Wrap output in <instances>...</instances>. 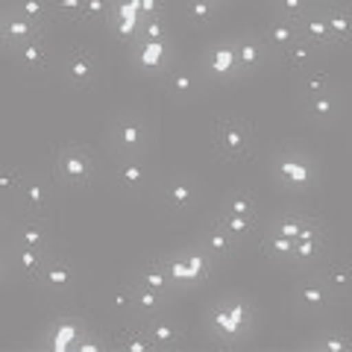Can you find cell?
I'll return each instance as SVG.
<instances>
[{
  "instance_id": "6da1fadb",
  "label": "cell",
  "mask_w": 352,
  "mask_h": 352,
  "mask_svg": "<svg viewBox=\"0 0 352 352\" xmlns=\"http://www.w3.org/2000/svg\"><path fill=\"white\" fill-rule=\"evenodd\" d=\"M150 144V126L141 112H120L109 126V147L118 156H141Z\"/></svg>"
},
{
  "instance_id": "7a4b0ae2",
  "label": "cell",
  "mask_w": 352,
  "mask_h": 352,
  "mask_svg": "<svg viewBox=\"0 0 352 352\" xmlns=\"http://www.w3.org/2000/svg\"><path fill=\"white\" fill-rule=\"evenodd\" d=\"M208 326H212V332L223 340V344H235L241 340L250 326H252V305L247 300H223L212 308V317H208Z\"/></svg>"
},
{
  "instance_id": "3957f363",
  "label": "cell",
  "mask_w": 352,
  "mask_h": 352,
  "mask_svg": "<svg viewBox=\"0 0 352 352\" xmlns=\"http://www.w3.org/2000/svg\"><path fill=\"white\" fill-rule=\"evenodd\" d=\"M53 176H56L59 185H68V188H85L97 176V162L80 144L62 147L56 162H53Z\"/></svg>"
},
{
  "instance_id": "277c9868",
  "label": "cell",
  "mask_w": 352,
  "mask_h": 352,
  "mask_svg": "<svg viewBox=\"0 0 352 352\" xmlns=\"http://www.w3.org/2000/svg\"><path fill=\"white\" fill-rule=\"evenodd\" d=\"M273 179L288 191H308L317 182V164L300 150H282L273 159Z\"/></svg>"
},
{
  "instance_id": "5b68a950",
  "label": "cell",
  "mask_w": 352,
  "mask_h": 352,
  "mask_svg": "<svg viewBox=\"0 0 352 352\" xmlns=\"http://www.w3.org/2000/svg\"><path fill=\"white\" fill-rule=\"evenodd\" d=\"M200 71H203L206 80H212V82H229V80H235V76H241L235 38L232 41L223 38V41L208 44L203 59H200Z\"/></svg>"
},
{
  "instance_id": "8992f818",
  "label": "cell",
  "mask_w": 352,
  "mask_h": 352,
  "mask_svg": "<svg viewBox=\"0 0 352 352\" xmlns=\"http://www.w3.org/2000/svg\"><path fill=\"white\" fill-rule=\"evenodd\" d=\"M214 147L223 159H232V162H241L250 156L252 150V129L250 124L238 118H226L217 124V132H214Z\"/></svg>"
},
{
  "instance_id": "52a82bcc",
  "label": "cell",
  "mask_w": 352,
  "mask_h": 352,
  "mask_svg": "<svg viewBox=\"0 0 352 352\" xmlns=\"http://www.w3.org/2000/svg\"><path fill=\"white\" fill-rule=\"evenodd\" d=\"M294 300H296V305H300L302 311L317 314V311H326V308L332 305L335 291L323 282V276L320 279H302L300 285H296V291H294Z\"/></svg>"
},
{
  "instance_id": "ba28073f",
  "label": "cell",
  "mask_w": 352,
  "mask_h": 352,
  "mask_svg": "<svg viewBox=\"0 0 352 352\" xmlns=\"http://www.w3.org/2000/svg\"><path fill=\"white\" fill-rule=\"evenodd\" d=\"M235 50H238V68L241 74H258L264 65H267V56H270V47L264 44L261 36H241L235 38Z\"/></svg>"
},
{
  "instance_id": "9c48e42d",
  "label": "cell",
  "mask_w": 352,
  "mask_h": 352,
  "mask_svg": "<svg viewBox=\"0 0 352 352\" xmlns=\"http://www.w3.org/2000/svg\"><path fill=\"white\" fill-rule=\"evenodd\" d=\"M36 282L41 285V288H47L50 294H65V291L74 288V270L62 256H47V261H44V267H41Z\"/></svg>"
},
{
  "instance_id": "30bf717a",
  "label": "cell",
  "mask_w": 352,
  "mask_h": 352,
  "mask_svg": "<svg viewBox=\"0 0 352 352\" xmlns=\"http://www.w3.org/2000/svg\"><path fill=\"white\" fill-rule=\"evenodd\" d=\"M65 80L76 88H88L97 80V59L88 50L76 47L74 53H68V59H65Z\"/></svg>"
},
{
  "instance_id": "8fae6325",
  "label": "cell",
  "mask_w": 352,
  "mask_h": 352,
  "mask_svg": "<svg viewBox=\"0 0 352 352\" xmlns=\"http://www.w3.org/2000/svg\"><path fill=\"white\" fill-rule=\"evenodd\" d=\"M162 203L170 208L173 214H182L197 203V185L194 179H185V176H176V179L162 185Z\"/></svg>"
},
{
  "instance_id": "7c38bea8",
  "label": "cell",
  "mask_w": 352,
  "mask_h": 352,
  "mask_svg": "<svg viewBox=\"0 0 352 352\" xmlns=\"http://www.w3.org/2000/svg\"><path fill=\"white\" fill-rule=\"evenodd\" d=\"M164 88L173 100H191L200 91V80H197V71L185 68V65H170L164 71Z\"/></svg>"
},
{
  "instance_id": "4fadbf2b",
  "label": "cell",
  "mask_w": 352,
  "mask_h": 352,
  "mask_svg": "<svg viewBox=\"0 0 352 352\" xmlns=\"http://www.w3.org/2000/svg\"><path fill=\"white\" fill-rule=\"evenodd\" d=\"M15 197L30 217H44L50 206V185L44 179H24V185H21V191Z\"/></svg>"
},
{
  "instance_id": "5bb4252c",
  "label": "cell",
  "mask_w": 352,
  "mask_h": 352,
  "mask_svg": "<svg viewBox=\"0 0 352 352\" xmlns=\"http://www.w3.org/2000/svg\"><path fill=\"white\" fill-rule=\"evenodd\" d=\"M132 59H135L138 68H144V71H168L170 68L168 41H144V38H138V44L132 47Z\"/></svg>"
},
{
  "instance_id": "9a60e30c",
  "label": "cell",
  "mask_w": 352,
  "mask_h": 352,
  "mask_svg": "<svg viewBox=\"0 0 352 352\" xmlns=\"http://www.w3.org/2000/svg\"><path fill=\"white\" fill-rule=\"evenodd\" d=\"M197 244H200L208 256H212L214 261H223V258H229L232 256V250H235V238L226 232L223 226L217 223H208V226H203L200 229V241H197Z\"/></svg>"
},
{
  "instance_id": "2e32d148",
  "label": "cell",
  "mask_w": 352,
  "mask_h": 352,
  "mask_svg": "<svg viewBox=\"0 0 352 352\" xmlns=\"http://www.w3.org/2000/svg\"><path fill=\"white\" fill-rule=\"evenodd\" d=\"M12 56L18 59V65L24 68L27 74H41L44 68H47V41H44V36H36L30 38L27 44H18V47H12Z\"/></svg>"
},
{
  "instance_id": "e0dca14e",
  "label": "cell",
  "mask_w": 352,
  "mask_h": 352,
  "mask_svg": "<svg viewBox=\"0 0 352 352\" xmlns=\"http://www.w3.org/2000/svg\"><path fill=\"white\" fill-rule=\"evenodd\" d=\"M261 38H264V44H267L273 53H282V50H288L296 38H300V27H296V21L276 15L267 27H264Z\"/></svg>"
},
{
  "instance_id": "ac0fdd59",
  "label": "cell",
  "mask_w": 352,
  "mask_h": 352,
  "mask_svg": "<svg viewBox=\"0 0 352 352\" xmlns=\"http://www.w3.org/2000/svg\"><path fill=\"white\" fill-rule=\"evenodd\" d=\"M85 332L82 320H76V317H59V320H53L47 326V344L50 349H74V344L80 340V335Z\"/></svg>"
},
{
  "instance_id": "d6986e66",
  "label": "cell",
  "mask_w": 352,
  "mask_h": 352,
  "mask_svg": "<svg viewBox=\"0 0 352 352\" xmlns=\"http://www.w3.org/2000/svg\"><path fill=\"white\" fill-rule=\"evenodd\" d=\"M115 179L124 191H141L147 185V168L141 156H120L115 164Z\"/></svg>"
},
{
  "instance_id": "ffe728a7",
  "label": "cell",
  "mask_w": 352,
  "mask_h": 352,
  "mask_svg": "<svg viewBox=\"0 0 352 352\" xmlns=\"http://www.w3.org/2000/svg\"><path fill=\"white\" fill-rule=\"evenodd\" d=\"M296 27H300V38H305L308 44H314L317 50L335 47L332 32H329V24H326L323 12H308V15H302L300 21H296Z\"/></svg>"
},
{
  "instance_id": "44dd1931",
  "label": "cell",
  "mask_w": 352,
  "mask_h": 352,
  "mask_svg": "<svg viewBox=\"0 0 352 352\" xmlns=\"http://www.w3.org/2000/svg\"><path fill=\"white\" fill-rule=\"evenodd\" d=\"M302 109L314 124H329V120L338 118V94L332 88H329V91H317V94H305Z\"/></svg>"
},
{
  "instance_id": "7402d4cb",
  "label": "cell",
  "mask_w": 352,
  "mask_h": 352,
  "mask_svg": "<svg viewBox=\"0 0 352 352\" xmlns=\"http://www.w3.org/2000/svg\"><path fill=\"white\" fill-rule=\"evenodd\" d=\"M323 18L329 24V32H332V41L335 47H344V44L352 41V9L349 6H340V3H332L323 9Z\"/></svg>"
},
{
  "instance_id": "603a6c76",
  "label": "cell",
  "mask_w": 352,
  "mask_h": 352,
  "mask_svg": "<svg viewBox=\"0 0 352 352\" xmlns=\"http://www.w3.org/2000/svg\"><path fill=\"white\" fill-rule=\"evenodd\" d=\"M185 256V267H188V288H200V285L212 276V256L197 244V247H185L182 250Z\"/></svg>"
},
{
  "instance_id": "cb8c5ba5",
  "label": "cell",
  "mask_w": 352,
  "mask_h": 352,
  "mask_svg": "<svg viewBox=\"0 0 352 352\" xmlns=\"http://www.w3.org/2000/svg\"><path fill=\"white\" fill-rule=\"evenodd\" d=\"M144 326H147V335H150V340H153V346H156V349H173V346H179L182 332H179V326H176L173 320H168V317L153 314Z\"/></svg>"
},
{
  "instance_id": "d4e9b609",
  "label": "cell",
  "mask_w": 352,
  "mask_h": 352,
  "mask_svg": "<svg viewBox=\"0 0 352 352\" xmlns=\"http://www.w3.org/2000/svg\"><path fill=\"white\" fill-rule=\"evenodd\" d=\"M44 30L47 27H41V24H36V21L24 18L21 12H15V9H9V24H6L9 50L18 47V44H27L30 38H36V36H44Z\"/></svg>"
},
{
  "instance_id": "484cf974",
  "label": "cell",
  "mask_w": 352,
  "mask_h": 352,
  "mask_svg": "<svg viewBox=\"0 0 352 352\" xmlns=\"http://www.w3.org/2000/svg\"><path fill=\"white\" fill-rule=\"evenodd\" d=\"M15 247H30V250H50V232L41 223V217H30L15 229Z\"/></svg>"
},
{
  "instance_id": "4316f807",
  "label": "cell",
  "mask_w": 352,
  "mask_h": 352,
  "mask_svg": "<svg viewBox=\"0 0 352 352\" xmlns=\"http://www.w3.org/2000/svg\"><path fill=\"white\" fill-rule=\"evenodd\" d=\"M132 282H141V285H147V288H153V291H159V294H173L176 288L170 285V276H168V270H164V261L162 258H153V261H147L144 267H141L135 276H132Z\"/></svg>"
},
{
  "instance_id": "83f0119b",
  "label": "cell",
  "mask_w": 352,
  "mask_h": 352,
  "mask_svg": "<svg viewBox=\"0 0 352 352\" xmlns=\"http://www.w3.org/2000/svg\"><path fill=\"white\" fill-rule=\"evenodd\" d=\"M323 256H326V232H317L308 238H296L291 264H320Z\"/></svg>"
},
{
  "instance_id": "f1b7e54d",
  "label": "cell",
  "mask_w": 352,
  "mask_h": 352,
  "mask_svg": "<svg viewBox=\"0 0 352 352\" xmlns=\"http://www.w3.org/2000/svg\"><path fill=\"white\" fill-rule=\"evenodd\" d=\"M279 56H282V62L288 65L291 71H302L305 74L314 65V59H317V47H314V44H308L305 38H296L288 50L279 53Z\"/></svg>"
},
{
  "instance_id": "f546056e",
  "label": "cell",
  "mask_w": 352,
  "mask_h": 352,
  "mask_svg": "<svg viewBox=\"0 0 352 352\" xmlns=\"http://www.w3.org/2000/svg\"><path fill=\"white\" fill-rule=\"evenodd\" d=\"M217 223L223 226L235 241H250V238H256V232H258V217H244V214H226V212H220L217 214Z\"/></svg>"
},
{
  "instance_id": "4dcf8cb0",
  "label": "cell",
  "mask_w": 352,
  "mask_h": 352,
  "mask_svg": "<svg viewBox=\"0 0 352 352\" xmlns=\"http://www.w3.org/2000/svg\"><path fill=\"white\" fill-rule=\"evenodd\" d=\"M129 285H132V305H135V311H138V314L153 317V314H159V311H162L164 294L153 291V288H147V285H141V282H129Z\"/></svg>"
},
{
  "instance_id": "1f68e13d",
  "label": "cell",
  "mask_w": 352,
  "mask_h": 352,
  "mask_svg": "<svg viewBox=\"0 0 352 352\" xmlns=\"http://www.w3.org/2000/svg\"><path fill=\"white\" fill-rule=\"evenodd\" d=\"M220 212L226 214H244V217H258V197L252 191H244L238 188L232 194H226L223 206H220Z\"/></svg>"
},
{
  "instance_id": "d6a6232c",
  "label": "cell",
  "mask_w": 352,
  "mask_h": 352,
  "mask_svg": "<svg viewBox=\"0 0 352 352\" xmlns=\"http://www.w3.org/2000/svg\"><path fill=\"white\" fill-rule=\"evenodd\" d=\"M15 267L24 273L27 279H38V273L47 261V250H30V247H15Z\"/></svg>"
},
{
  "instance_id": "836d02e7",
  "label": "cell",
  "mask_w": 352,
  "mask_h": 352,
  "mask_svg": "<svg viewBox=\"0 0 352 352\" xmlns=\"http://www.w3.org/2000/svg\"><path fill=\"white\" fill-rule=\"evenodd\" d=\"M118 346L124 352H150V349H156V346H153V340H150V335H147L144 323L132 326V329H124V332L118 335Z\"/></svg>"
},
{
  "instance_id": "e575fe53",
  "label": "cell",
  "mask_w": 352,
  "mask_h": 352,
  "mask_svg": "<svg viewBox=\"0 0 352 352\" xmlns=\"http://www.w3.org/2000/svg\"><path fill=\"white\" fill-rule=\"evenodd\" d=\"M323 282L335 294H346L352 288V267L344 264V261H329L326 270H323Z\"/></svg>"
},
{
  "instance_id": "d590c367",
  "label": "cell",
  "mask_w": 352,
  "mask_h": 352,
  "mask_svg": "<svg viewBox=\"0 0 352 352\" xmlns=\"http://www.w3.org/2000/svg\"><path fill=\"white\" fill-rule=\"evenodd\" d=\"M294 244H296V238L279 235V232L264 235V250H267V256L276 258V261H291L294 258Z\"/></svg>"
},
{
  "instance_id": "8d00e7d4",
  "label": "cell",
  "mask_w": 352,
  "mask_h": 352,
  "mask_svg": "<svg viewBox=\"0 0 352 352\" xmlns=\"http://www.w3.org/2000/svg\"><path fill=\"white\" fill-rule=\"evenodd\" d=\"M185 18H188L194 27H206L217 18V6L212 0H185Z\"/></svg>"
},
{
  "instance_id": "74e56055",
  "label": "cell",
  "mask_w": 352,
  "mask_h": 352,
  "mask_svg": "<svg viewBox=\"0 0 352 352\" xmlns=\"http://www.w3.org/2000/svg\"><path fill=\"white\" fill-rule=\"evenodd\" d=\"M15 12H21V15L30 18V21H36V24H41V27H47V21L53 18L50 0H18Z\"/></svg>"
},
{
  "instance_id": "f35d334b",
  "label": "cell",
  "mask_w": 352,
  "mask_h": 352,
  "mask_svg": "<svg viewBox=\"0 0 352 352\" xmlns=\"http://www.w3.org/2000/svg\"><path fill=\"white\" fill-rule=\"evenodd\" d=\"M162 261H164V270H168V276H170V285H173V288H188V267H185L182 250L168 252V256H164Z\"/></svg>"
},
{
  "instance_id": "ab89813d",
  "label": "cell",
  "mask_w": 352,
  "mask_h": 352,
  "mask_svg": "<svg viewBox=\"0 0 352 352\" xmlns=\"http://www.w3.org/2000/svg\"><path fill=\"white\" fill-rule=\"evenodd\" d=\"M53 18L56 21H71V24H82L85 0H50Z\"/></svg>"
},
{
  "instance_id": "60d3db41",
  "label": "cell",
  "mask_w": 352,
  "mask_h": 352,
  "mask_svg": "<svg viewBox=\"0 0 352 352\" xmlns=\"http://www.w3.org/2000/svg\"><path fill=\"white\" fill-rule=\"evenodd\" d=\"M273 9H276L279 18L300 21L302 15L314 12V0H273Z\"/></svg>"
},
{
  "instance_id": "b9f144b4",
  "label": "cell",
  "mask_w": 352,
  "mask_h": 352,
  "mask_svg": "<svg viewBox=\"0 0 352 352\" xmlns=\"http://www.w3.org/2000/svg\"><path fill=\"white\" fill-rule=\"evenodd\" d=\"M138 38H144V41H168L170 38V27L164 24V15L141 21L138 24Z\"/></svg>"
},
{
  "instance_id": "7bdbcfd3",
  "label": "cell",
  "mask_w": 352,
  "mask_h": 352,
  "mask_svg": "<svg viewBox=\"0 0 352 352\" xmlns=\"http://www.w3.org/2000/svg\"><path fill=\"white\" fill-rule=\"evenodd\" d=\"M302 223H305V214H302V212H282L276 220H273L270 232L296 238V235H300V229H302Z\"/></svg>"
},
{
  "instance_id": "ee69618b",
  "label": "cell",
  "mask_w": 352,
  "mask_h": 352,
  "mask_svg": "<svg viewBox=\"0 0 352 352\" xmlns=\"http://www.w3.org/2000/svg\"><path fill=\"white\" fill-rule=\"evenodd\" d=\"M112 12H115V3H112V0H85L82 24H106Z\"/></svg>"
},
{
  "instance_id": "f6af8a7d",
  "label": "cell",
  "mask_w": 352,
  "mask_h": 352,
  "mask_svg": "<svg viewBox=\"0 0 352 352\" xmlns=\"http://www.w3.org/2000/svg\"><path fill=\"white\" fill-rule=\"evenodd\" d=\"M308 349H320V352H349L352 349V338L349 335H340V332H332L314 344H308Z\"/></svg>"
},
{
  "instance_id": "bcb514c9",
  "label": "cell",
  "mask_w": 352,
  "mask_h": 352,
  "mask_svg": "<svg viewBox=\"0 0 352 352\" xmlns=\"http://www.w3.org/2000/svg\"><path fill=\"white\" fill-rule=\"evenodd\" d=\"M300 88H302V97L317 94V91H329V88H332V80H329V74H323V71H305Z\"/></svg>"
},
{
  "instance_id": "7dc6e473",
  "label": "cell",
  "mask_w": 352,
  "mask_h": 352,
  "mask_svg": "<svg viewBox=\"0 0 352 352\" xmlns=\"http://www.w3.org/2000/svg\"><path fill=\"white\" fill-rule=\"evenodd\" d=\"M126 6H129L141 21L164 15V0H126Z\"/></svg>"
},
{
  "instance_id": "c3c4849f",
  "label": "cell",
  "mask_w": 352,
  "mask_h": 352,
  "mask_svg": "<svg viewBox=\"0 0 352 352\" xmlns=\"http://www.w3.org/2000/svg\"><path fill=\"white\" fill-rule=\"evenodd\" d=\"M21 185H24V173L18 168H0V194L9 197V194H18Z\"/></svg>"
},
{
  "instance_id": "681fc988",
  "label": "cell",
  "mask_w": 352,
  "mask_h": 352,
  "mask_svg": "<svg viewBox=\"0 0 352 352\" xmlns=\"http://www.w3.org/2000/svg\"><path fill=\"white\" fill-rule=\"evenodd\" d=\"M109 344L100 338V335H94L91 329H85V332L80 335V340L74 344V352H106Z\"/></svg>"
},
{
  "instance_id": "f907efd6",
  "label": "cell",
  "mask_w": 352,
  "mask_h": 352,
  "mask_svg": "<svg viewBox=\"0 0 352 352\" xmlns=\"http://www.w3.org/2000/svg\"><path fill=\"white\" fill-rule=\"evenodd\" d=\"M112 302L118 311H129V308H135L132 305V285H126V288H120L115 296H112Z\"/></svg>"
},
{
  "instance_id": "816d5d0a",
  "label": "cell",
  "mask_w": 352,
  "mask_h": 352,
  "mask_svg": "<svg viewBox=\"0 0 352 352\" xmlns=\"http://www.w3.org/2000/svg\"><path fill=\"white\" fill-rule=\"evenodd\" d=\"M6 24H9V9L0 6V50H9V38H6Z\"/></svg>"
},
{
  "instance_id": "f5cc1de1",
  "label": "cell",
  "mask_w": 352,
  "mask_h": 352,
  "mask_svg": "<svg viewBox=\"0 0 352 352\" xmlns=\"http://www.w3.org/2000/svg\"><path fill=\"white\" fill-rule=\"evenodd\" d=\"M6 235H9V217H6L3 208H0V244L6 241Z\"/></svg>"
},
{
  "instance_id": "db71d44e",
  "label": "cell",
  "mask_w": 352,
  "mask_h": 352,
  "mask_svg": "<svg viewBox=\"0 0 352 352\" xmlns=\"http://www.w3.org/2000/svg\"><path fill=\"white\" fill-rule=\"evenodd\" d=\"M6 273H9V258H6V252L0 250V282L6 279Z\"/></svg>"
},
{
  "instance_id": "11a10c76",
  "label": "cell",
  "mask_w": 352,
  "mask_h": 352,
  "mask_svg": "<svg viewBox=\"0 0 352 352\" xmlns=\"http://www.w3.org/2000/svg\"><path fill=\"white\" fill-rule=\"evenodd\" d=\"M212 3H214V6H223V3H226V0H212Z\"/></svg>"
},
{
  "instance_id": "9f6ffc18",
  "label": "cell",
  "mask_w": 352,
  "mask_h": 352,
  "mask_svg": "<svg viewBox=\"0 0 352 352\" xmlns=\"http://www.w3.org/2000/svg\"><path fill=\"white\" fill-rule=\"evenodd\" d=\"M270 3H273V0H270Z\"/></svg>"
}]
</instances>
